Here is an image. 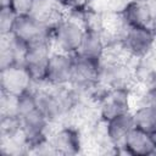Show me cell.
Listing matches in <instances>:
<instances>
[{
  "instance_id": "6da1fadb",
  "label": "cell",
  "mask_w": 156,
  "mask_h": 156,
  "mask_svg": "<svg viewBox=\"0 0 156 156\" xmlns=\"http://www.w3.org/2000/svg\"><path fill=\"white\" fill-rule=\"evenodd\" d=\"M50 38H44L27 45L23 66L33 82H45L50 58Z\"/></svg>"
},
{
  "instance_id": "7a4b0ae2",
  "label": "cell",
  "mask_w": 156,
  "mask_h": 156,
  "mask_svg": "<svg viewBox=\"0 0 156 156\" xmlns=\"http://www.w3.org/2000/svg\"><path fill=\"white\" fill-rule=\"evenodd\" d=\"M84 32L85 29H83L77 22L72 20H61L54 27L51 35L62 52L74 55L82 45Z\"/></svg>"
},
{
  "instance_id": "3957f363",
  "label": "cell",
  "mask_w": 156,
  "mask_h": 156,
  "mask_svg": "<svg viewBox=\"0 0 156 156\" xmlns=\"http://www.w3.org/2000/svg\"><path fill=\"white\" fill-rule=\"evenodd\" d=\"M50 27H48L45 23L40 22L32 15H21L16 17L10 35H12L18 41L28 45L37 40L50 38Z\"/></svg>"
},
{
  "instance_id": "277c9868",
  "label": "cell",
  "mask_w": 156,
  "mask_h": 156,
  "mask_svg": "<svg viewBox=\"0 0 156 156\" xmlns=\"http://www.w3.org/2000/svg\"><path fill=\"white\" fill-rule=\"evenodd\" d=\"M155 41L156 38L149 26L128 27L123 38L124 49L134 57L146 56L151 51Z\"/></svg>"
},
{
  "instance_id": "5b68a950",
  "label": "cell",
  "mask_w": 156,
  "mask_h": 156,
  "mask_svg": "<svg viewBox=\"0 0 156 156\" xmlns=\"http://www.w3.org/2000/svg\"><path fill=\"white\" fill-rule=\"evenodd\" d=\"M1 90L2 94L18 96L29 90L33 82L26 67L21 63L11 65L1 68Z\"/></svg>"
},
{
  "instance_id": "8992f818",
  "label": "cell",
  "mask_w": 156,
  "mask_h": 156,
  "mask_svg": "<svg viewBox=\"0 0 156 156\" xmlns=\"http://www.w3.org/2000/svg\"><path fill=\"white\" fill-rule=\"evenodd\" d=\"M100 77H101L100 61L74 54L71 83H73L78 88H90L99 80Z\"/></svg>"
},
{
  "instance_id": "52a82bcc",
  "label": "cell",
  "mask_w": 156,
  "mask_h": 156,
  "mask_svg": "<svg viewBox=\"0 0 156 156\" xmlns=\"http://www.w3.org/2000/svg\"><path fill=\"white\" fill-rule=\"evenodd\" d=\"M74 55L66 52H55L51 54L48 65L46 80L52 85H63L71 83L72 71H73Z\"/></svg>"
},
{
  "instance_id": "ba28073f",
  "label": "cell",
  "mask_w": 156,
  "mask_h": 156,
  "mask_svg": "<svg viewBox=\"0 0 156 156\" xmlns=\"http://www.w3.org/2000/svg\"><path fill=\"white\" fill-rule=\"evenodd\" d=\"M34 95L38 108L49 119V122L58 118L72 105L71 93L54 94L49 91H38L34 93Z\"/></svg>"
},
{
  "instance_id": "9c48e42d",
  "label": "cell",
  "mask_w": 156,
  "mask_h": 156,
  "mask_svg": "<svg viewBox=\"0 0 156 156\" xmlns=\"http://www.w3.org/2000/svg\"><path fill=\"white\" fill-rule=\"evenodd\" d=\"M129 111V91L127 88H111L101 100V117L105 122Z\"/></svg>"
},
{
  "instance_id": "30bf717a",
  "label": "cell",
  "mask_w": 156,
  "mask_h": 156,
  "mask_svg": "<svg viewBox=\"0 0 156 156\" xmlns=\"http://www.w3.org/2000/svg\"><path fill=\"white\" fill-rule=\"evenodd\" d=\"M127 154L134 156H149L156 154V141L152 134H149L134 127L121 145Z\"/></svg>"
},
{
  "instance_id": "8fae6325",
  "label": "cell",
  "mask_w": 156,
  "mask_h": 156,
  "mask_svg": "<svg viewBox=\"0 0 156 156\" xmlns=\"http://www.w3.org/2000/svg\"><path fill=\"white\" fill-rule=\"evenodd\" d=\"M152 15L151 6L139 0L129 1L122 10V18L127 27H150Z\"/></svg>"
},
{
  "instance_id": "7c38bea8",
  "label": "cell",
  "mask_w": 156,
  "mask_h": 156,
  "mask_svg": "<svg viewBox=\"0 0 156 156\" xmlns=\"http://www.w3.org/2000/svg\"><path fill=\"white\" fill-rule=\"evenodd\" d=\"M133 115L128 111L122 115H118L106 122V133L110 141L117 146H121L126 136L134 128Z\"/></svg>"
},
{
  "instance_id": "4fadbf2b",
  "label": "cell",
  "mask_w": 156,
  "mask_h": 156,
  "mask_svg": "<svg viewBox=\"0 0 156 156\" xmlns=\"http://www.w3.org/2000/svg\"><path fill=\"white\" fill-rule=\"evenodd\" d=\"M52 147L55 152L62 155H76L80 151L82 143L79 132L71 127L60 129L52 139Z\"/></svg>"
},
{
  "instance_id": "5bb4252c",
  "label": "cell",
  "mask_w": 156,
  "mask_h": 156,
  "mask_svg": "<svg viewBox=\"0 0 156 156\" xmlns=\"http://www.w3.org/2000/svg\"><path fill=\"white\" fill-rule=\"evenodd\" d=\"M104 40L101 34L96 29H85L84 37L82 40V45L78 50V55H82L84 57L101 61L102 54H104Z\"/></svg>"
},
{
  "instance_id": "9a60e30c",
  "label": "cell",
  "mask_w": 156,
  "mask_h": 156,
  "mask_svg": "<svg viewBox=\"0 0 156 156\" xmlns=\"http://www.w3.org/2000/svg\"><path fill=\"white\" fill-rule=\"evenodd\" d=\"M134 126L149 134L156 133V108L150 105H143L134 113Z\"/></svg>"
},
{
  "instance_id": "2e32d148",
  "label": "cell",
  "mask_w": 156,
  "mask_h": 156,
  "mask_svg": "<svg viewBox=\"0 0 156 156\" xmlns=\"http://www.w3.org/2000/svg\"><path fill=\"white\" fill-rule=\"evenodd\" d=\"M101 74H105L104 78L111 88H127L130 80V72L128 67L121 63H113L108 66L105 73L101 71Z\"/></svg>"
},
{
  "instance_id": "e0dca14e",
  "label": "cell",
  "mask_w": 156,
  "mask_h": 156,
  "mask_svg": "<svg viewBox=\"0 0 156 156\" xmlns=\"http://www.w3.org/2000/svg\"><path fill=\"white\" fill-rule=\"evenodd\" d=\"M54 2H55L54 0H35L29 15H32L33 17H35L37 20L45 23L48 27L52 29L50 21L54 20V13H55Z\"/></svg>"
},
{
  "instance_id": "ac0fdd59",
  "label": "cell",
  "mask_w": 156,
  "mask_h": 156,
  "mask_svg": "<svg viewBox=\"0 0 156 156\" xmlns=\"http://www.w3.org/2000/svg\"><path fill=\"white\" fill-rule=\"evenodd\" d=\"M17 15L10 7H0V32L2 37L10 35Z\"/></svg>"
},
{
  "instance_id": "d6986e66",
  "label": "cell",
  "mask_w": 156,
  "mask_h": 156,
  "mask_svg": "<svg viewBox=\"0 0 156 156\" xmlns=\"http://www.w3.org/2000/svg\"><path fill=\"white\" fill-rule=\"evenodd\" d=\"M35 0H11L10 9L17 15H29Z\"/></svg>"
},
{
  "instance_id": "ffe728a7",
  "label": "cell",
  "mask_w": 156,
  "mask_h": 156,
  "mask_svg": "<svg viewBox=\"0 0 156 156\" xmlns=\"http://www.w3.org/2000/svg\"><path fill=\"white\" fill-rule=\"evenodd\" d=\"M145 104L150 105L156 108V76L151 82V87L149 88L146 96H145Z\"/></svg>"
},
{
  "instance_id": "44dd1931",
  "label": "cell",
  "mask_w": 156,
  "mask_h": 156,
  "mask_svg": "<svg viewBox=\"0 0 156 156\" xmlns=\"http://www.w3.org/2000/svg\"><path fill=\"white\" fill-rule=\"evenodd\" d=\"M57 5L62 6V7H66V9H73L76 7L80 0H54Z\"/></svg>"
},
{
  "instance_id": "7402d4cb",
  "label": "cell",
  "mask_w": 156,
  "mask_h": 156,
  "mask_svg": "<svg viewBox=\"0 0 156 156\" xmlns=\"http://www.w3.org/2000/svg\"><path fill=\"white\" fill-rule=\"evenodd\" d=\"M150 28H151V30H152V33H154V35H155V38H156V11H155L154 15H152V20H151V23H150Z\"/></svg>"
},
{
  "instance_id": "603a6c76",
  "label": "cell",
  "mask_w": 156,
  "mask_h": 156,
  "mask_svg": "<svg viewBox=\"0 0 156 156\" xmlns=\"http://www.w3.org/2000/svg\"><path fill=\"white\" fill-rule=\"evenodd\" d=\"M0 4H1V7H10L11 0H0Z\"/></svg>"
}]
</instances>
